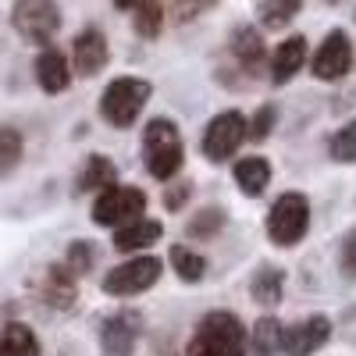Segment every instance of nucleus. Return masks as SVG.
<instances>
[{
	"label": "nucleus",
	"mask_w": 356,
	"mask_h": 356,
	"mask_svg": "<svg viewBox=\"0 0 356 356\" xmlns=\"http://www.w3.org/2000/svg\"><path fill=\"white\" fill-rule=\"evenodd\" d=\"M168 260H171V267H175V275L182 278V282H189V285L203 282V275H207V257H200V253L189 250V246H171Z\"/></svg>",
	"instance_id": "393cba45"
},
{
	"label": "nucleus",
	"mask_w": 356,
	"mask_h": 356,
	"mask_svg": "<svg viewBox=\"0 0 356 356\" xmlns=\"http://www.w3.org/2000/svg\"><path fill=\"white\" fill-rule=\"evenodd\" d=\"M243 143H246V118L239 111H221V114H214L211 122H207L200 146H203V157L207 161L221 164V161L239 154Z\"/></svg>",
	"instance_id": "0eeeda50"
},
{
	"label": "nucleus",
	"mask_w": 356,
	"mask_h": 356,
	"mask_svg": "<svg viewBox=\"0 0 356 356\" xmlns=\"http://www.w3.org/2000/svg\"><path fill=\"white\" fill-rule=\"evenodd\" d=\"M328 154H332V161H339V164H353V161H356V118H353V122H346V125L328 139Z\"/></svg>",
	"instance_id": "cd10ccee"
},
{
	"label": "nucleus",
	"mask_w": 356,
	"mask_h": 356,
	"mask_svg": "<svg viewBox=\"0 0 356 356\" xmlns=\"http://www.w3.org/2000/svg\"><path fill=\"white\" fill-rule=\"evenodd\" d=\"M161 282V260L157 257H132L125 264L111 267L104 275V292L111 296H136Z\"/></svg>",
	"instance_id": "6e6552de"
},
{
	"label": "nucleus",
	"mask_w": 356,
	"mask_h": 356,
	"mask_svg": "<svg viewBox=\"0 0 356 356\" xmlns=\"http://www.w3.org/2000/svg\"><path fill=\"white\" fill-rule=\"evenodd\" d=\"M328 4H339V0H328Z\"/></svg>",
	"instance_id": "f704fd0d"
},
{
	"label": "nucleus",
	"mask_w": 356,
	"mask_h": 356,
	"mask_svg": "<svg viewBox=\"0 0 356 356\" xmlns=\"http://www.w3.org/2000/svg\"><path fill=\"white\" fill-rule=\"evenodd\" d=\"M332 339V321L324 314H310L303 321H296L292 328H285V342L282 353L285 356H314L317 349H324Z\"/></svg>",
	"instance_id": "9d476101"
},
{
	"label": "nucleus",
	"mask_w": 356,
	"mask_h": 356,
	"mask_svg": "<svg viewBox=\"0 0 356 356\" xmlns=\"http://www.w3.org/2000/svg\"><path fill=\"white\" fill-rule=\"evenodd\" d=\"M150 93H154V86L146 79H136V75L114 79L100 97L104 122L114 125V129H132V122L143 114V107L150 104Z\"/></svg>",
	"instance_id": "7ed1b4c3"
},
{
	"label": "nucleus",
	"mask_w": 356,
	"mask_h": 356,
	"mask_svg": "<svg viewBox=\"0 0 356 356\" xmlns=\"http://www.w3.org/2000/svg\"><path fill=\"white\" fill-rule=\"evenodd\" d=\"M111 61V47L107 36L100 29H82V33L72 40V72L82 79H93L97 72H104Z\"/></svg>",
	"instance_id": "9b49d317"
},
{
	"label": "nucleus",
	"mask_w": 356,
	"mask_h": 356,
	"mask_svg": "<svg viewBox=\"0 0 356 356\" xmlns=\"http://www.w3.org/2000/svg\"><path fill=\"white\" fill-rule=\"evenodd\" d=\"M300 8H303V0H260L257 4V22L275 33V29H285L296 15H300Z\"/></svg>",
	"instance_id": "5701e85b"
},
{
	"label": "nucleus",
	"mask_w": 356,
	"mask_h": 356,
	"mask_svg": "<svg viewBox=\"0 0 356 356\" xmlns=\"http://www.w3.org/2000/svg\"><path fill=\"white\" fill-rule=\"evenodd\" d=\"M303 65H307V36H289L285 43L275 47L271 61H267V79L275 86H285L303 72Z\"/></svg>",
	"instance_id": "4468645a"
},
{
	"label": "nucleus",
	"mask_w": 356,
	"mask_h": 356,
	"mask_svg": "<svg viewBox=\"0 0 356 356\" xmlns=\"http://www.w3.org/2000/svg\"><path fill=\"white\" fill-rule=\"evenodd\" d=\"M189 193H193V186H189V182H175V186L168 189V196H164V200H168L171 211H178V207H182V203L189 200Z\"/></svg>",
	"instance_id": "473e14b6"
},
{
	"label": "nucleus",
	"mask_w": 356,
	"mask_h": 356,
	"mask_svg": "<svg viewBox=\"0 0 356 356\" xmlns=\"http://www.w3.org/2000/svg\"><path fill=\"white\" fill-rule=\"evenodd\" d=\"M143 164L157 182H171L186 164V143L171 118H150L143 129Z\"/></svg>",
	"instance_id": "f03ea898"
},
{
	"label": "nucleus",
	"mask_w": 356,
	"mask_h": 356,
	"mask_svg": "<svg viewBox=\"0 0 356 356\" xmlns=\"http://www.w3.org/2000/svg\"><path fill=\"white\" fill-rule=\"evenodd\" d=\"M267 239L282 250H292L310 232V200L303 193H282L275 207L267 211Z\"/></svg>",
	"instance_id": "20e7f679"
},
{
	"label": "nucleus",
	"mask_w": 356,
	"mask_h": 356,
	"mask_svg": "<svg viewBox=\"0 0 356 356\" xmlns=\"http://www.w3.org/2000/svg\"><path fill=\"white\" fill-rule=\"evenodd\" d=\"M11 25L25 43L50 47L54 36L61 33V8H57L54 0H15L11 4Z\"/></svg>",
	"instance_id": "39448f33"
},
{
	"label": "nucleus",
	"mask_w": 356,
	"mask_h": 356,
	"mask_svg": "<svg viewBox=\"0 0 356 356\" xmlns=\"http://www.w3.org/2000/svg\"><path fill=\"white\" fill-rule=\"evenodd\" d=\"M0 356H40V339L36 332L22 321H11L0 332Z\"/></svg>",
	"instance_id": "412c9836"
},
{
	"label": "nucleus",
	"mask_w": 356,
	"mask_h": 356,
	"mask_svg": "<svg viewBox=\"0 0 356 356\" xmlns=\"http://www.w3.org/2000/svg\"><path fill=\"white\" fill-rule=\"evenodd\" d=\"M339 271L346 282H356V228H349L342 235V246H339Z\"/></svg>",
	"instance_id": "7c9ffc66"
},
{
	"label": "nucleus",
	"mask_w": 356,
	"mask_h": 356,
	"mask_svg": "<svg viewBox=\"0 0 356 356\" xmlns=\"http://www.w3.org/2000/svg\"><path fill=\"white\" fill-rule=\"evenodd\" d=\"M235 186H239L243 196L257 200L267 186H271V164H267V157H243L235 161Z\"/></svg>",
	"instance_id": "a211bd4d"
},
{
	"label": "nucleus",
	"mask_w": 356,
	"mask_h": 356,
	"mask_svg": "<svg viewBox=\"0 0 356 356\" xmlns=\"http://www.w3.org/2000/svg\"><path fill=\"white\" fill-rule=\"evenodd\" d=\"M114 178H118L114 164H111L107 157L93 154V157L86 161L82 175H79V193H104L107 186H114Z\"/></svg>",
	"instance_id": "4be33fe9"
},
{
	"label": "nucleus",
	"mask_w": 356,
	"mask_h": 356,
	"mask_svg": "<svg viewBox=\"0 0 356 356\" xmlns=\"http://www.w3.org/2000/svg\"><path fill=\"white\" fill-rule=\"evenodd\" d=\"M43 300L50 307H57V310L75 307V300H79V275H72L65 264L47 267V275H43Z\"/></svg>",
	"instance_id": "dca6fc26"
},
{
	"label": "nucleus",
	"mask_w": 356,
	"mask_h": 356,
	"mask_svg": "<svg viewBox=\"0 0 356 356\" xmlns=\"http://www.w3.org/2000/svg\"><path fill=\"white\" fill-rule=\"evenodd\" d=\"M36 82L43 93H65L72 86V65L57 47H43L36 57Z\"/></svg>",
	"instance_id": "2eb2a0df"
},
{
	"label": "nucleus",
	"mask_w": 356,
	"mask_h": 356,
	"mask_svg": "<svg viewBox=\"0 0 356 356\" xmlns=\"http://www.w3.org/2000/svg\"><path fill=\"white\" fill-rule=\"evenodd\" d=\"M132 25L143 40H157L164 29V4L161 0H139L132 8Z\"/></svg>",
	"instance_id": "b1692460"
},
{
	"label": "nucleus",
	"mask_w": 356,
	"mask_h": 356,
	"mask_svg": "<svg viewBox=\"0 0 356 356\" xmlns=\"http://www.w3.org/2000/svg\"><path fill=\"white\" fill-rule=\"evenodd\" d=\"M282 292H285V271H282V267H271V264H260L257 271H253V278H250L253 303H260V307H278Z\"/></svg>",
	"instance_id": "6ab92c4d"
},
{
	"label": "nucleus",
	"mask_w": 356,
	"mask_h": 356,
	"mask_svg": "<svg viewBox=\"0 0 356 356\" xmlns=\"http://www.w3.org/2000/svg\"><path fill=\"white\" fill-rule=\"evenodd\" d=\"M314 79L321 82H339L349 75L353 68V43H349V33H342V29H332L328 36H324V43L317 47L314 54Z\"/></svg>",
	"instance_id": "1a4fd4ad"
},
{
	"label": "nucleus",
	"mask_w": 356,
	"mask_h": 356,
	"mask_svg": "<svg viewBox=\"0 0 356 356\" xmlns=\"http://www.w3.org/2000/svg\"><path fill=\"white\" fill-rule=\"evenodd\" d=\"M225 221H228V214L221 211V207H203L200 214L189 218L186 235H189V239H214V235L225 228Z\"/></svg>",
	"instance_id": "bb28decb"
},
{
	"label": "nucleus",
	"mask_w": 356,
	"mask_h": 356,
	"mask_svg": "<svg viewBox=\"0 0 356 356\" xmlns=\"http://www.w3.org/2000/svg\"><path fill=\"white\" fill-rule=\"evenodd\" d=\"M146 214V193L136 189V186H107L104 193H97V203H93V221L104 225V228H122V225H132Z\"/></svg>",
	"instance_id": "423d86ee"
},
{
	"label": "nucleus",
	"mask_w": 356,
	"mask_h": 356,
	"mask_svg": "<svg viewBox=\"0 0 356 356\" xmlns=\"http://www.w3.org/2000/svg\"><path fill=\"white\" fill-rule=\"evenodd\" d=\"M161 235H164V225L154 221V218H139L132 225H122L114 232V250L118 253H139L146 246H154L161 243Z\"/></svg>",
	"instance_id": "f3484780"
},
{
	"label": "nucleus",
	"mask_w": 356,
	"mask_h": 356,
	"mask_svg": "<svg viewBox=\"0 0 356 356\" xmlns=\"http://www.w3.org/2000/svg\"><path fill=\"white\" fill-rule=\"evenodd\" d=\"M246 324L232 310L203 314L186 346V356H246Z\"/></svg>",
	"instance_id": "f257e3e1"
},
{
	"label": "nucleus",
	"mask_w": 356,
	"mask_h": 356,
	"mask_svg": "<svg viewBox=\"0 0 356 356\" xmlns=\"http://www.w3.org/2000/svg\"><path fill=\"white\" fill-rule=\"evenodd\" d=\"M22 154H25V139L15 125H0V178L11 175L18 164H22Z\"/></svg>",
	"instance_id": "a878e982"
},
{
	"label": "nucleus",
	"mask_w": 356,
	"mask_h": 356,
	"mask_svg": "<svg viewBox=\"0 0 356 356\" xmlns=\"http://www.w3.org/2000/svg\"><path fill=\"white\" fill-rule=\"evenodd\" d=\"M211 8H218V0H178L175 15H178V22H193V18H200L203 11H211Z\"/></svg>",
	"instance_id": "2f4dec72"
},
{
	"label": "nucleus",
	"mask_w": 356,
	"mask_h": 356,
	"mask_svg": "<svg viewBox=\"0 0 356 356\" xmlns=\"http://www.w3.org/2000/svg\"><path fill=\"white\" fill-rule=\"evenodd\" d=\"M228 47H232L235 65L243 68V75H260V72H267V61H271V57H267V47H264L260 29H253V25H235Z\"/></svg>",
	"instance_id": "f8f14e48"
},
{
	"label": "nucleus",
	"mask_w": 356,
	"mask_h": 356,
	"mask_svg": "<svg viewBox=\"0 0 356 356\" xmlns=\"http://www.w3.org/2000/svg\"><path fill=\"white\" fill-rule=\"evenodd\" d=\"M282 342H285V324L278 317H271V314H264L253 324V332H250L253 356H278L282 353Z\"/></svg>",
	"instance_id": "aec40b11"
},
{
	"label": "nucleus",
	"mask_w": 356,
	"mask_h": 356,
	"mask_svg": "<svg viewBox=\"0 0 356 356\" xmlns=\"http://www.w3.org/2000/svg\"><path fill=\"white\" fill-rule=\"evenodd\" d=\"M139 342V317L136 314H111L100 324V353L104 356H132Z\"/></svg>",
	"instance_id": "ddd939ff"
},
{
	"label": "nucleus",
	"mask_w": 356,
	"mask_h": 356,
	"mask_svg": "<svg viewBox=\"0 0 356 356\" xmlns=\"http://www.w3.org/2000/svg\"><path fill=\"white\" fill-rule=\"evenodd\" d=\"M275 122H278V111H275V104H264L253 118H250V122H246V136L250 139H267V136H271V129H275Z\"/></svg>",
	"instance_id": "c756f323"
},
{
	"label": "nucleus",
	"mask_w": 356,
	"mask_h": 356,
	"mask_svg": "<svg viewBox=\"0 0 356 356\" xmlns=\"http://www.w3.org/2000/svg\"><path fill=\"white\" fill-rule=\"evenodd\" d=\"M139 0H114V8H122V11H129V8H136Z\"/></svg>",
	"instance_id": "72a5a7b5"
},
{
	"label": "nucleus",
	"mask_w": 356,
	"mask_h": 356,
	"mask_svg": "<svg viewBox=\"0 0 356 356\" xmlns=\"http://www.w3.org/2000/svg\"><path fill=\"white\" fill-rule=\"evenodd\" d=\"M93 260H97V250L89 246L86 239H75V243L68 246V253H65V267H68L72 275H79V278L89 271V267H93Z\"/></svg>",
	"instance_id": "c85d7f7f"
}]
</instances>
